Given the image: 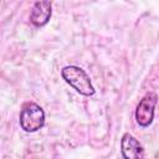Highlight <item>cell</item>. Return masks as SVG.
Here are the masks:
<instances>
[{
  "mask_svg": "<svg viewBox=\"0 0 159 159\" xmlns=\"http://www.w3.org/2000/svg\"><path fill=\"white\" fill-rule=\"evenodd\" d=\"M61 76L66 81V83H68L80 94L89 97V96H93L96 93V89L92 84L89 76L81 67L75 66V65L65 66L61 70Z\"/></svg>",
  "mask_w": 159,
  "mask_h": 159,
  "instance_id": "1",
  "label": "cell"
},
{
  "mask_svg": "<svg viewBox=\"0 0 159 159\" xmlns=\"http://www.w3.org/2000/svg\"><path fill=\"white\" fill-rule=\"evenodd\" d=\"M20 127L27 133H35L45 124V111L35 102H26L19 117Z\"/></svg>",
  "mask_w": 159,
  "mask_h": 159,
  "instance_id": "2",
  "label": "cell"
},
{
  "mask_svg": "<svg viewBox=\"0 0 159 159\" xmlns=\"http://www.w3.org/2000/svg\"><path fill=\"white\" fill-rule=\"evenodd\" d=\"M158 103V96L155 92H148L138 103L135 108V122L138 125L147 128L152 124L154 119V112H155V106Z\"/></svg>",
  "mask_w": 159,
  "mask_h": 159,
  "instance_id": "3",
  "label": "cell"
},
{
  "mask_svg": "<svg viewBox=\"0 0 159 159\" xmlns=\"http://www.w3.org/2000/svg\"><path fill=\"white\" fill-rule=\"evenodd\" d=\"M52 15V5L50 0H37L30 12V21L34 26H45Z\"/></svg>",
  "mask_w": 159,
  "mask_h": 159,
  "instance_id": "4",
  "label": "cell"
},
{
  "mask_svg": "<svg viewBox=\"0 0 159 159\" xmlns=\"http://www.w3.org/2000/svg\"><path fill=\"white\" fill-rule=\"evenodd\" d=\"M122 155L125 159H139L144 157V148L139 140L130 133H124L120 139Z\"/></svg>",
  "mask_w": 159,
  "mask_h": 159,
  "instance_id": "5",
  "label": "cell"
}]
</instances>
